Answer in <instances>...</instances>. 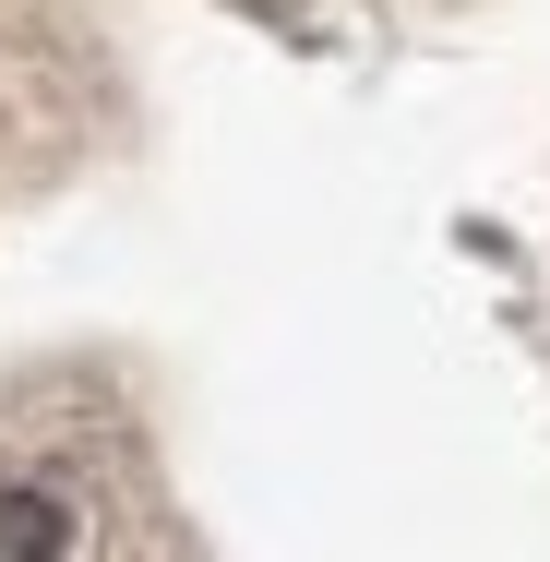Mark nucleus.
<instances>
[{"instance_id": "f257e3e1", "label": "nucleus", "mask_w": 550, "mask_h": 562, "mask_svg": "<svg viewBox=\"0 0 550 562\" xmlns=\"http://www.w3.org/2000/svg\"><path fill=\"white\" fill-rule=\"evenodd\" d=\"M72 551V515L48 491H0V562H60Z\"/></svg>"}]
</instances>
